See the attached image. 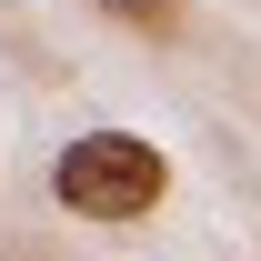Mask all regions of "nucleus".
<instances>
[{
  "label": "nucleus",
  "instance_id": "obj_2",
  "mask_svg": "<svg viewBox=\"0 0 261 261\" xmlns=\"http://www.w3.org/2000/svg\"><path fill=\"white\" fill-rule=\"evenodd\" d=\"M100 10L130 20V31H171V20H181V0H100Z\"/></svg>",
  "mask_w": 261,
  "mask_h": 261
},
{
  "label": "nucleus",
  "instance_id": "obj_1",
  "mask_svg": "<svg viewBox=\"0 0 261 261\" xmlns=\"http://www.w3.org/2000/svg\"><path fill=\"white\" fill-rule=\"evenodd\" d=\"M50 191H61V211H81V221H151L161 191H171V161L141 130H81L61 161H50Z\"/></svg>",
  "mask_w": 261,
  "mask_h": 261
}]
</instances>
